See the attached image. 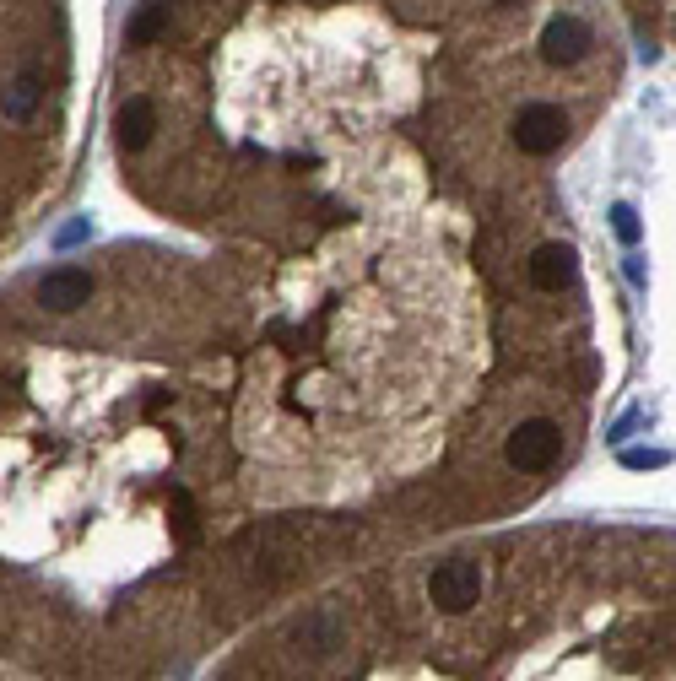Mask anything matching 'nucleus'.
Masks as SVG:
<instances>
[{"label":"nucleus","mask_w":676,"mask_h":681,"mask_svg":"<svg viewBox=\"0 0 676 681\" xmlns=\"http://www.w3.org/2000/svg\"><path fill=\"white\" fill-rule=\"evenodd\" d=\"M612 233L622 244H639V217H633V206H612Z\"/></svg>","instance_id":"obj_11"},{"label":"nucleus","mask_w":676,"mask_h":681,"mask_svg":"<svg viewBox=\"0 0 676 681\" xmlns=\"http://www.w3.org/2000/svg\"><path fill=\"white\" fill-rule=\"evenodd\" d=\"M38 103H44V71H38V65H22L6 82V92H0V114H6L11 125H28L38 114Z\"/></svg>","instance_id":"obj_7"},{"label":"nucleus","mask_w":676,"mask_h":681,"mask_svg":"<svg viewBox=\"0 0 676 681\" xmlns=\"http://www.w3.org/2000/svg\"><path fill=\"white\" fill-rule=\"evenodd\" d=\"M622 465L644 471V465H666V454H655V449H628V454H622Z\"/></svg>","instance_id":"obj_12"},{"label":"nucleus","mask_w":676,"mask_h":681,"mask_svg":"<svg viewBox=\"0 0 676 681\" xmlns=\"http://www.w3.org/2000/svg\"><path fill=\"white\" fill-rule=\"evenodd\" d=\"M482 590H487V573H482V563H466V557L428 573V600H433V611H444V617L471 611L476 600H482Z\"/></svg>","instance_id":"obj_4"},{"label":"nucleus","mask_w":676,"mask_h":681,"mask_svg":"<svg viewBox=\"0 0 676 681\" xmlns=\"http://www.w3.org/2000/svg\"><path fill=\"white\" fill-rule=\"evenodd\" d=\"M157 28H163V11H141L136 22H130V49H141V44H152Z\"/></svg>","instance_id":"obj_10"},{"label":"nucleus","mask_w":676,"mask_h":681,"mask_svg":"<svg viewBox=\"0 0 676 681\" xmlns=\"http://www.w3.org/2000/svg\"><path fill=\"white\" fill-rule=\"evenodd\" d=\"M525 282L536 292H563L568 282H574V244H563V238L536 244L530 260H525Z\"/></svg>","instance_id":"obj_5"},{"label":"nucleus","mask_w":676,"mask_h":681,"mask_svg":"<svg viewBox=\"0 0 676 681\" xmlns=\"http://www.w3.org/2000/svg\"><path fill=\"white\" fill-rule=\"evenodd\" d=\"M558 454H563V422H552V417H520L514 433L503 438V460H509L514 471H525V476L552 471Z\"/></svg>","instance_id":"obj_3"},{"label":"nucleus","mask_w":676,"mask_h":681,"mask_svg":"<svg viewBox=\"0 0 676 681\" xmlns=\"http://www.w3.org/2000/svg\"><path fill=\"white\" fill-rule=\"evenodd\" d=\"M639 6H644V22H655V33L676 44V0H639Z\"/></svg>","instance_id":"obj_9"},{"label":"nucleus","mask_w":676,"mask_h":681,"mask_svg":"<svg viewBox=\"0 0 676 681\" xmlns=\"http://www.w3.org/2000/svg\"><path fill=\"white\" fill-rule=\"evenodd\" d=\"M114 136H119V146H125V152H141V146L157 136V109H152V98H125V103H119Z\"/></svg>","instance_id":"obj_8"},{"label":"nucleus","mask_w":676,"mask_h":681,"mask_svg":"<svg viewBox=\"0 0 676 681\" xmlns=\"http://www.w3.org/2000/svg\"><path fill=\"white\" fill-rule=\"evenodd\" d=\"M87 298H92V276L76 271V265H60V271H49L38 282V309H49V314H76V309H87Z\"/></svg>","instance_id":"obj_6"},{"label":"nucleus","mask_w":676,"mask_h":681,"mask_svg":"<svg viewBox=\"0 0 676 681\" xmlns=\"http://www.w3.org/2000/svg\"><path fill=\"white\" fill-rule=\"evenodd\" d=\"M601 49H612V44L601 38V28H595L590 11H579V6L547 11V17H541V28H536V55L547 60L552 71H585Z\"/></svg>","instance_id":"obj_1"},{"label":"nucleus","mask_w":676,"mask_h":681,"mask_svg":"<svg viewBox=\"0 0 676 681\" xmlns=\"http://www.w3.org/2000/svg\"><path fill=\"white\" fill-rule=\"evenodd\" d=\"M568 136H574V119L552 98H525L509 119V141L520 157H552L568 146Z\"/></svg>","instance_id":"obj_2"},{"label":"nucleus","mask_w":676,"mask_h":681,"mask_svg":"<svg viewBox=\"0 0 676 681\" xmlns=\"http://www.w3.org/2000/svg\"><path fill=\"white\" fill-rule=\"evenodd\" d=\"M87 233H92L87 222H71V227H60V233H55V244H60V249H76V244H82Z\"/></svg>","instance_id":"obj_13"}]
</instances>
